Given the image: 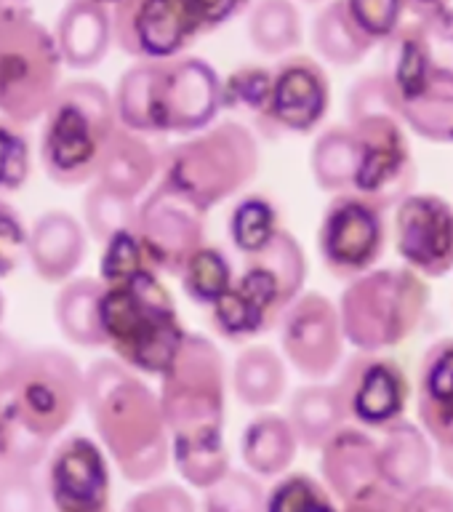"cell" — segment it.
<instances>
[{"label": "cell", "instance_id": "cell-35", "mask_svg": "<svg viewBox=\"0 0 453 512\" xmlns=\"http://www.w3.org/2000/svg\"><path fill=\"white\" fill-rule=\"evenodd\" d=\"M264 512H342L320 480L307 472H291L264 494Z\"/></svg>", "mask_w": 453, "mask_h": 512}, {"label": "cell", "instance_id": "cell-53", "mask_svg": "<svg viewBox=\"0 0 453 512\" xmlns=\"http://www.w3.org/2000/svg\"><path fill=\"white\" fill-rule=\"evenodd\" d=\"M453 6V0H406V11L414 14V19H432V16L446 14Z\"/></svg>", "mask_w": 453, "mask_h": 512}, {"label": "cell", "instance_id": "cell-56", "mask_svg": "<svg viewBox=\"0 0 453 512\" xmlns=\"http://www.w3.org/2000/svg\"><path fill=\"white\" fill-rule=\"evenodd\" d=\"M0 312H3V302H0Z\"/></svg>", "mask_w": 453, "mask_h": 512}, {"label": "cell", "instance_id": "cell-21", "mask_svg": "<svg viewBox=\"0 0 453 512\" xmlns=\"http://www.w3.org/2000/svg\"><path fill=\"white\" fill-rule=\"evenodd\" d=\"M416 408L427 438L438 448L453 446V336L424 352L416 376Z\"/></svg>", "mask_w": 453, "mask_h": 512}, {"label": "cell", "instance_id": "cell-45", "mask_svg": "<svg viewBox=\"0 0 453 512\" xmlns=\"http://www.w3.org/2000/svg\"><path fill=\"white\" fill-rule=\"evenodd\" d=\"M30 174V147L14 126L0 120V190H16Z\"/></svg>", "mask_w": 453, "mask_h": 512}, {"label": "cell", "instance_id": "cell-9", "mask_svg": "<svg viewBox=\"0 0 453 512\" xmlns=\"http://www.w3.org/2000/svg\"><path fill=\"white\" fill-rule=\"evenodd\" d=\"M355 136L352 195L382 211L395 208L416 184V160L406 128L392 112H374L350 123Z\"/></svg>", "mask_w": 453, "mask_h": 512}, {"label": "cell", "instance_id": "cell-27", "mask_svg": "<svg viewBox=\"0 0 453 512\" xmlns=\"http://www.w3.org/2000/svg\"><path fill=\"white\" fill-rule=\"evenodd\" d=\"M299 440L286 416L262 414L248 424L240 438V456L254 475L275 478L294 464Z\"/></svg>", "mask_w": 453, "mask_h": 512}, {"label": "cell", "instance_id": "cell-30", "mask_svg": "<svg viewBox=\"0 0 453 512\" xmlns=\"http://www.w3.org/2000/svg\"><path fill=\"white\" fill-rule=\"evenodd\" d=\"M232 387L248 408L275 406L286 390V366L270 347H248L235 360Z\"/></svg>", "mask_w": 453, "mask_h": 512}, {"label": "cell", "instance_id": "cell-49", "mask_svg": "<svg viewBox=\"0 0 453 512\" xmlns=\"http://www.w3.org/2000/svg\"><path fill=\"white\" fill-rule=\"evenodd\" d=\"M400 512H453V488L424 483L411 494L400 496Z\"/></svg>", "mask_w": 453, "mask_h": 512}, {"label": "cell", "instance_id": "cell-51", "mask_svg": "<svg viewBox=\"0 0 453 512\" xmlns=\"http://www.w3.org/2000/svg\"><path fill=\"white\" fill-rule=\"evenodd\" d=\"M342 512H400V496H395L387 488H374L368 494L352 499L344 504Z\"/></svg>", "mask_w": 453, "mask_h": 512}, {"label": "cell", "instance_id": "cell-6", "mask_svg": "<svg viewBox=\"0 0 453 512\" xmlns=\"http://www.w3.org/2000/svg\"><path fill=\"white\" fill-rule=\"evenodd\" d=\"M118 126L115 104L99 83L75 80L56 91L46 110L43 128V163L51 179L80 184L96 174L104 142Z\"/></svg>", "mask_w": 453, "mask_h": 512}, {"label": "cell", "instance_id": "cell-57", "mask_svg": "<svg viewBox=\"0 0 453 512\" xmlns=\"http://www.w3.org/2000/svg\"><path fill=\"white\" fill-rule=\"evenodd\" d=\"M107 512H110V510H107Z\"/></svg>", "mask_w": 453, "mask_h": 512}, {"label": "cell", "instance_id": "cell-13", "mask_svg": "<svg viewBox=\"0 0 453 512\" xmlns=\"http://www.w3.org/2000/svg\"><path fill=\"white\" fill-rule=\"evenodd\" d=\"M395 251L419 278L453 272V206L435 192H408L392 216Z\"/></svg>", "mask_w": 453, "mask_h": 512}, {"label": "cell", "instance_id": "cell-17", "mask_svg": "<svg viewBox=\"0 0 453 512\" xmlns=\"http://www.w3.org/2000/svg\"><path fill=\"white\" fill-rule=\"evenodd\" d=\"M110 19L112 43L142 62L174 59L198 38L182 0H120Z\"/></svg>", "mask_w": 453, "mask_h": 512}, {"label": "cell", "instance_id": "cell-23", "mask_svg": "<svg viewBox=\"0 0 453 512\" xmlns=\"http://www.w3.org/2000/svg\"><path fill=\"white\" fill-rule=\"evenodd\" d=\"M432 475V446L427 432L416 424L398 422L384 430V440L379 443V483L395 496H406Z\"/></svg>", "mask_w": 453, "mask_h": 512}, {"label": "cell", "instance_id": "cell-18", "mask_svg": "<svg viewBox=\"0 0 453 512\" xmlns=\"http://www.w3.org/2000/svg\"><path fill=\"white\" fill-rule=\"evenodd\" d=\"M46 494L56 512L110 510V470L102 448L83 435L64 440L48 462Z\"/></svg>", "mask_w": 453, "mask_h": 512}, {"label": "cell", "instance_id": "cell-44", "mask_svg": "<svg viewBox=\"0 0 453 512\" xmlns=\"http://www.w3.org/2000/svg\"><path fill=\"white\" fill-rule=\"evenodd\" d=\"M147 254L134 230H123L107 240L102 259V275L107 283H123L147 270Z\"/></svg>", "mask_w": 453, "mask_h": 512}, {"label": "cell", "instance_id": "cell-36", "mask_svg": "<svg viewBox=\"0 0 453 512\" xmlns=\"http://www.w3.org/2000/svg\"><path fill=\"white\" fill-rule=\"evenodd\" d=\"M182 280L192 302L214 304L230 288L232 270L222 251L214 248H195L182 264Z\"/></svg>", "mask_w": 453, "mask_h": 512}, {"label": "cell", "instance_id": "cell-20", "mask_svg": "<svg viewBox=\"0 0 453 512\" xmlns=\"http://www.w3.org/2000/svg\"><path fill=\"white\" fill-rule=\"evenodd\" d=\"M323 486L342 504L379 488V443L360 427H342L320 446Z\"/></svg>", "mask_w": 453, "mask_h": 512}, {"label": "cell", "instance_id": "cell-28", "mask_svg": "<svg viewBox=\"0 0 453 512\" xmlns=\"http://www.w3.org/2000/svg\"><path fill=\"white\" fill-rule=\"evenodd\" d=\"M286 419L294 427L299 446L304 448H320L347 427V411L336 384H307L296 390Z\"/></svg>", "mask_w": 453, "mask_h": 512}, {"label": "cell", "instance_id": "cell-3", "mask_svg": "<svg viewBox=\"0 0 453 512\" xmlns=\"http://www.w3.org/2000/svg\"><path fill=\"white\" fill-rule=\"evenodd\" d=\"M99 318L104 342L112 344L126 363L147 374H166L184 339L174 302L150 270L123 283H107Z\"/></svg>", "mask_w": 453, "mask_h": 512}, {"label": "cell", "instance_id": "cell-32", "mask_svg": "<svg viewBox=\"0 0 453 512\" xmlns=\"http://www.w3.org/2000/svg\"><path fill=\"white\" fill-rule=\"evenodd\" d=\"M248 38L267 56L294 51L302 43V14L294 0H256L248 14Z\"/></svg>", "mask_w": 453, "mask_h": 512}, {"label": "cell", "instance_id": "cell-2", "mask_svg": "<svg viewBox=\"0 0 453 512\" xmlns=\"http://www.w3.org/2000/svg\"><path fill=\"white\" fill-rule=\"evenodd\" d=\"M83 403L123 478L150 483L168 467V440L160 400L115 360H99L83 376Z\"/></svg>", "mask_w": 453, "mask_h": 512}, {"label": "cell", "instance_id": "cell-8", "mask_svg": "<svg viewBox=\"0 0 453 512\" xmlns=\"http://www.w3.org/2000/svg\"><path fill=\"white\" fill-rule=\"evenodd\" d=\"M62 78L54 35L35 19L0 32V112L11 123L46 115Z\"/></svg>", "mask_w": 453, "mask_h": 512}, {"label": "cell", "instance_id": "cell-26", "mask_svg": "<svg viewBox=\"0 0 453 512\" xmlns=\"http://www.w3.org/2000/svg\"><path fill=\"white\" fill-rule=\"evenodd\" d=\"M155 171H158V158L150 144L136 131H128L118 123L110 139L104 142L102 158L96 166L99 184L120 198L134 200L139 192L147 190Z\"/></svg>", "mask_w": 453, "mask_h": 512}, {"label": "cell", "instance_id": "cell-5", "mask_svg": "<svg viewBox=\"0 0 453 512\" xmlns=\"http://www.w3.org/2000/svg\"><path fill=\"white\" fill-rule=\"evenodd\" d=\"M304 262L302 246L291 232L278 230L275 238L248 256V270L238 283L216 299L214 320L227 336H254L283 318L288 304L302 294Z\"/></svg>", "mask_w": 453, "mask_h": 512}, {"label": "cell", "instance_id": "cell-54", "mask_svg": "<svg viewBox=\"0 0 453 512\" xmlns=\"http://www.w3.org/2000/svg\"><path fill=\"white\" fill-rule=\"evenodd\" d=\"M438 456H440V467H443V472H446L448 478H453V446L438 448Z\"/></svg>", "mask_w": 453, "mask_h": 512}, {"label": "cell", "instance_id": "cell-31", "mask_svg": "<svg viewBox=\"0 0 453 512\" xmlns=\"http://www.w3.org/2000/svg\"><path fill=\"white\" fill-rule=\"evenodd\" d=\"M102 283L80 278L70 280L56 299V323L70 342L80 347H102L104 328L99 318V302H102Z\"/></svg>", "mask_w": 453, "mask_h": 512}, {"label": "cell", "instance_id": "cell-41", "mask_svg": "<svg viewBox=\"0 0 453 512\" xmlns=\"http://www.w3.org/2000/svg\"><path fill=\"white\" fill-rule=\"evenodd\" d=\"M206 512H264V488L251 472L227 470L206 488Z\"/></svg>", "mask_w": 453, "mask_h": 512}, {"label": "cell", "instance_id": "cell-50", "mask_svg": "<svg viewBox=\"0 0 453 512\" xmlns=\"http://www.w3.org/2000/svg\"><path fill=\"white\" fill-rule=\"evenodd\" d=\"M27 350H22L11 336L0 334V395L14 390V384L22 376Z\"/></svg>", "mask_w": 453, "mask_h": 512}, {"label": "cell", "instance_id": "cell-48", "mask_svg": "<svg viewBox=\"0 0 453 512\" xmlns=\"http://www.w3.org/2000/svg\"><path fill=\"white\" fill-rule=\"evenodd\" d=\"M182 3L195 32L203 35L227 24L240 11H246L251 0H182Z\"/></svg>", "mask_w": 453, "mask_h": 512}, {"label": "cell", "instance_id": "cell-47", "mask_svg": "<svg viewBox=\"0 0 453 512\" xmlns=\"http://www.w3.org/2000/svg\"><path fill=\"white\" fill-rule=\"evenodd\" d=\"M24 251H27V232L22 219L6 200H0V278H6L22 262Z\"/></svg>", "mask_w": 453, "mask_h": 512}, {"label": "cell", "instance_id": "cell-24", "mask_svg": "<svg viewBox=\"0 0 453 512\" xmlns=\"http://www.w3.org/2000/svg\"><path fill=\"white\" fill-rule=\"evenodd\" d=\"M56 48L62 62L75 70H91L112 46V19L107 8L91 0H70L56 22Z\"/></svg>", "mask_w": 453, "mask_h": 512}, {"label": "cell", "instance_id": "cell-19", "mask_svg": "<svg viewBox=\"0 0 453 512\" xmlns=\"http://www.w3.org/2000/svg\"><path fill=\"white\" fill-rule=\"evenodd\" d=\"M331 104L326 70L310 56H288L272 72L267 123L291 134H310L323 123Z\"/></svg>", "mask_w": 453, "mask_h": 512}, {"label": "cell", "instance_id": "cell-38", "mask_svg": "<svg viewBox=\"0 0 453 512\" xmlns=\"http://www.w3.org/2000/svg\"><path fill=\"white\" fill-rule=\"evenodd\" d=\"M51 440L32 432L19 416L11 414V408H0V464L35 470L48 454Z\"/></svg>", "mask_w": 453, "mask_h": 512}, {"label": "cell", "instance_id": "cell-39", "mask_svg": "<svg viewBox=\"0 0 453 512\" xmlns=\"http://www.w3.org/2000/svg\"><path fill=\"white\" fill-rule=\"evenodd\" d=\"M272 72L259 64H246L222 83V107L254 112L256 118L267 123V107H270Z\"/></svg>", "mask_w": 453, "mask_h": 512}, {"label": "cell", "instance_id": "cell-14", "mask_svg": "<svg viewBox=\"0 0 453 512\" xmlns=\"http://www.w3.org/2000/svg\"><path fill=\"white\" fill-rule=\"evenodd\" d=\"M280 342L299 374L326 379L344 355V331L336 304L323 294H299L280 318Z\"/></svg>", "mask_w": 453, "mask_h": 512}, {"label": "cell", "instance_id": "cell-55", "mask_svg": "<svg viewBox=\"0 0 453 512\" xmlns=\"http://www.w3.org/2000/svg\"><path fill=\"white\" fill-rule=\"evenodd\" d=\"M91 3H99V6H115V3H120V0H91Z\"/></svg>", "mask_w": 453, "mask_h": 512}, {"label": "cell", "instance_id": "cell-1", "mask_svg": "<svg viewBox=\"0 0 453 512\" xmlns=\"http://www.w3.org/2000/svg\"><path fill=\"white\" fill-rule=\"evenodd\" d=\"M160 411L176 470L195 488L214 486L230 470L224 446L222 355L203 336H184L163 374Z\"/></svg>", "mask_w": 453, "mask_h": 512}, {"label": "cell", "instance_id": "cell-37", "mask_svg": "<svg viewBox=\"0 0 453 512\" xmlns=\"http://www.w3.org/2000/svg\"><path fill=\"white\" fill-rule=\"evenodd\" d=\"M278 211L270 200L246 198L240 200L230 219L232 243L246 256L262 251L278 232Z\"/></svg>", "mask_w": 453, "mask_h": 512}, {"label": "cell", "instance_id": "cell-15", "mask_svg": "<svg viewBox=\"0 0 453 512\" xmlns=\"http://www.w3.org/2000/svg\"><path fill=\"white\" fill-rule=\"evenodd\" d=\"M134 232L147 262L179 272L187 256L200 248L203 208L195 206L171 182H163L136 211Z\"/></svg>", "mask_w": 453, "mask_h": 512}, {"label": "cell", "instance_id": "cell-33", "mask_svg": "<svg viewBox=\"0 0 453 512\" xmlns=\"http://www.w3.org/2000/svg\"><path fill=\"white\" fill-rule=\"evenodd\" d=\"M160 62H139L123 72L115 91V115L128 131L147 134L155 131V96H158Z\"/></svg>", "mask_w": 453, "mask_h": 512}, {"label": "cell", "instance_id": "cell-16", "mask_svg": "<svg viewBox=\"0 0 453 512\" xmlns=\"http://www.w3.org/2000/svg\"><path fill=\"white\" fill-rule=\"evenodd\" d=\"M222 107V80L206 59L184 56L160 62L155 96V131H198Z\"/></svg>", "mask_w": 453, "mask_h": 512}, {"label": "cell", "instance_id": "cell-42", "mask_svg": "<svg viewBox=\"0 0 453 512\" xmlns=\"http://www.w3.org/2000/svg\"><path fill=\"white\" fill-rule=\"evenodd\" d=\"M347 16L371 43L390 40L403 27L406 0H344Z\"/></svg>", "mask_w": 453, "mask_h": 512}, {"label": "cell", "instance_id": "cell-29", "mask_svg": "<svg viewBox=\"0 0 453 512\" xmlns=\"http://www.w3.org/2000/svg\"><path fill=\"white\" fill-rule=\"evenodd\" d=\"M312 46L328 64L352 67L366 59L374 43L352 24L344 0H328L312 22Z\"/></svg>", "mask_w": 453, "mask_h": 512}, {"label": "cell", "instance_id": "cell-52", "mask_svg": "<svg viewBox=\"0 0 453 512\" xmlns=\"http://www.w3.org/2000/svg\"><path fill=\"white\" fill-rule=\"evenodd\" d=\"M30 0H0V32L11 30L16 24L30 22Z\"/></svg>", "mask_w": 453, "mask_h": 512}, {"label": "cell", "instance_id": "cell-10", "mask_svg": "<svg viewBox=\"0 0 453 512\" xmlns=\"http://www.w3.org/2000/svg\"><path fill=\"white\" fill-rule=\"evenodd\" d=\"M83 406V376L64 352H27L22 376L11 390L8 408L32 432L54 438Z\"/></svg>", "mask_w": 453, "mask_h": 512}, {"label": "cell", "instance_id": "cell-4", "mask_svg": "<svg viewBox=\"0 0 453 512\" xmlns=\"http://www.w3.org/2000/svg\"><path fill=\"white\" fill-rule=\"evenodd\" d=\"M430 307V286L408 267L371 270L350 280L339 302L344 342L360 352L398 347L422 326Z\"/></svg>", "mask_w": 453, "mask_h": 512}, {"label": "cell", "instance_id": "cell-43", "mask_svg": "<svg viewBox=\"0 0 453 512\" xmlns=\"http://www.w3.org/2000/svg\"><path fill=\"white\" fill-rule=\"evenodd\" d=\"M0 512H48V494L35 472L0 464Z\"/></svg>", "mask_w": 453, "mask_h": 512}, {"label": "cell", "instance_id": "cell-22", "mask_svg": "<svg viewBox=\"0 0 453 512\" xmlns=\"http://www.w3.org/2000/svg\"><path fill=\"white\" fill-rule=\"evenodd\" d=\"M403 126L427 142L453 144V70L435 67L406 94L392 99Z\"/></svg>", "mask_w": 453, "mask_h": 512}, {"label": "cell", "instance_id": "cell-40", "mask_svg": "<svg viewBox=\"0 0 453 512\" xmlns=\"http://www.w3.org/2000/svg\"><path fill=\"white\" fill-rule=\"evenodd\" d=\"M83 211H86V224L91 235L104 243L118 232L134 230L136 224L134 200L120 198L115 192L104 190L102 184H96L94 190L88 192L83 200Z\"/></svg>", "mask_w": 453, "mask_h": 512}, {"label": "cell", "instance_id": "cell-25", "mask_svg": "<svg viewBox=\"0 0 453 512\" xmlns=\"http://www.w3.org/2000/svg\"><path fill=\"white\" fill-rule=\"evenodd\" d=\"M83 251H86L83 227L64 211L40 216L27 235V254L32 267L38 270L40 278L51 283L70 278L83 262Z\"/></svg>", "mask_w": 453, "mask_h": 512}, {"label": "cell", "instance_id": "cell-11", "mask_svg": "<svg viewBox=\"0 0 453 512\" xmlns=\"http://www.w3.org/2000/svg\"><path fill=\"white\" fill-rule=\"evenodd\" d=\"M387 248L384 211L342 192L328 203L318 230V251L326 270L339 280H355L379 264Z\"/></svg>", "mask_w": 453, "mask_h": 512}, {"label": "cell", "instance_id": "cell-7", "mask_svg": "<svg viewBox=\"0 0 453 512\" xmlns=\"http://www.w3.org/2000/svg\"><path fill=\"white\" fill-rule=\"evenodd\" d=\"M256 168L259 150L254 134L238 123H222L176 147L166 168V182L206 211L251 182Z\"/></svg>", "mask_w": 453, "mask_h": 512}, {"label": "cell", "instance_id": "cell-12", "mask_svg": "<svg viewBox=\"0 0 453 512\" xmlns=\"http://www.w3.org/2000/svg\"><path fill=\"white\" fill-rule=\"evenodd\" d=\"M347 419L360 430H390L403 422L411 400V382L395 358L382 352H360L344 363L336 382Z\"/></svg>", "mask_w": 453, "mask_h": 512}, {"label": "cell", "instance_id": "cell-34", "mask_svg": "<svg viewBox=\"0 0 453 512\" xmlns=\"http://www.w3.org/2000/svg\"><path fill=\"white\" fill-rule=\"evenodd\" d=\"M312 176L326 192L342 195L352 190L355 176V136L350 126H331L312 147Z\"/></svg>", "mask_w": 453, "mask_h": 512}, {"label": "cell", "instance_id": "cell-46", "mask_svg": "<svg viewBox=\"0 0 453 512\" xmlns=\"http://www.w3.org/2000/svg\"><path fill=\"white\" fill-rule=\"evenodd\" d=\"M123 512H198V507L190 491L174 483H160L131 496Z\"/></svg>", "mask_w": 453, "mask_h": 512}]
</instances>
